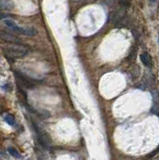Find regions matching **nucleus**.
<instances>
[{"label":"nucleus","instance_id":"39448f33","mask_svg":"<svg viewBox=\"0 0 159 160\" xmlns=\"http://www.w3.org/2000/svg\"><path fill=\"white\" fill-rule=\"evenodd\" d=\"M140 59H141V62L145 65L146 67H152L153 66V60L151 55L147 53V52H143L140 55Z\"/></svg>","mask_w":159,"mask_h":160},{"label":"nucleus","instance_id":"f03ea898","mask_svg":"<svg viewBox=\"0 0 159 160\" xmlns=\"http://www.w3.org/2000/svg\"><path fill=\"white\" fill-rule=\"evenodd\" d=\"M4 24L6 25L8 28H10L13 31H15L19 34L25 35V36H34L37 33V30L33 27H21L17 25L12 19H4Z\"/></svg>","mask_w":159,"mask_h":160},{"label":"nucleus","instance_id":"f257e3e1","mask_svg":"<svg viewBox=\"0 0 159 160\" xmlns=\"http://www.w3.org/2000/svg\"><path fill=\"white\" fill-rule=\"evenodd\" d=\"M4 53L12 58H23L28 53L29 48L26 45L15 42H5L1 44Z\"/></svg>","mask_w":159,"mask_h":160},{"label":"nucleus","instance_id":"20e7f679","mask_svg":"<svg viewBox=\"0 0 159 160\" xmlns=\"http://www.w3.org/2000/svg\"><path fill=\"white\" fill-rule=\"evenodd\" d=\"M0 41L2 42H15V43H20L21 40L17 36L13 35L6 31H1L0 30Z\"/></svg>","mask_w":159,"mask_h":160},{"label":"nucleus","instance_id":"423d86ee","mask_svg":"<svg viewBox=\"0 0 159 160\" xmlns=\"http://www.w3.org/2000/svg\"><path fill=\"white\" fill-rule=\"evenodd\" d=\"M14 7V3L11 0H0V9L11 10Z\"/></svg>","mask_w":159,"mask_h":160},{"label":"nucleus","instance_id":"0eeeda50","mask_svg":"<svg viewBox=\"0 0 159 160\" xmlns=\"http://www.w3.org/2000/svg\"><path fill=\"white\" fill-rule=\"evenodd\" d=\"M4 119H5V121L9 124V125H11V126H14V125L16 124L15 122V118H14L12 115L10 114H5L4 115Z\"/></svg>","mask_w":159,"mask_h":160},{"label":"nucleus","instance_id":"1a4fd4ad","mask_svg":"<svg viewBox=\"0 0 159 160\" xmlns=\"http://www.w3.org/2000/svg\"><path fill=\"white\" fill-rule=\"evenodd\" d=\"M150 1H151V2H155V1H156V0H150Z\"/></svg>","mask_w":159,"mask_h":160},{"label":"nucleus","instance_id":"6e6552de","mask_svg":"<svg viewBox=\"0 0 159 160\" xmlns=\"http://www.w3.org/2000/svg\"><path fill=\"white\" fill-rule=\"evenodd\" d=\"M8 152H9V154L11 155V156L15 157V158H22L21 154L19 153L15 148H13V147H8Z\"/></svg>","mask_w":159,"mask_h":160},{"label":"nucleus","instance_id":"7ed1b4c3","mask_svg":"<svg viewBox=\"0 0 159 160\" xmlns=\"http://www.w3.org/2000/svg\"><path fill=\"white\" fill-rule=\"evenodd\" d=\"M15 77L17 83L19 84V86H21V88L32 89L35 86V83L33 82L32 79L28 78L26 75H24L20 72H15Z\"/></svg>","mask_w":159,"mask_h":160}]
</instances>
